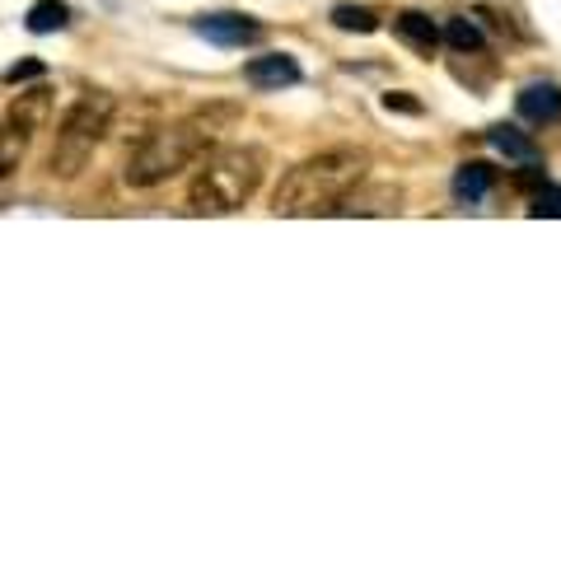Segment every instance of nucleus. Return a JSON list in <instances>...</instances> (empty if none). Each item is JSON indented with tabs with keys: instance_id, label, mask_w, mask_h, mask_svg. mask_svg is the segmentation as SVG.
<instances>
[{
	"instance_id": "f8f14e48",
	"label": "nucleus",
	"mask_w": 561,
	"mask_h": 561,
	"mask_svg": "<svg viewBox=\"0 0 561 561\" xmlns=\"http://www.w3.org/2000/svg\"><path fill=\"white\" fill-rule=\"evenodd\" d=\"M491 183H496V174H491V164H463L459 174H454V197L459 201H487V192H491Z\"/></svg>"
},
{
	"instance_id": "f3484780",
	"label": "nucleus",
	"mask_w": 561,
	"mask_h": 561,
	"mask_svg": "<svg viewBox=\"0 0 561 561\" xmlns=\"http://www.w3.org/2000/svg\"><path fill=\"white\" fill-rule=\"evenodd\" d=\"M528 215H557V221H561V187L543 178L534 187V197H528Z\"/></svg>"
},
{
	"instance_id": "39448f33",
	"label": "nucleus",
	"mask_w": 561,
	"mask_h": 561,
	"mask_svg": "<svg viewBox=\"0 0 561 561\" xmlns=\"http://www.w3.org/2000/svg\"><path fill=\"white\" fill-rule=\"evenodd\" d=\"M398 207H402V187H394V183L365 187V178H361L347 197L337 201V211H333V215H394Z\"/></svg>"
},
{
	"instance_id": "ddd939ff",
	"label": "nucleus",
	"mask_w": 561,
	"mask_h": 561,
	"mask_svg": "<svg viewBox=\"0 0 561 561\" xmlns=\"http://www.w3.org/2000/svg\"><path fill=\"white\" fill-rule=\"evenodd\" d=\"M28 34H61V28L71 24V10H66V0H38L34 10H28Z\"/></svg>"
},
{
	"instance_id": "1a4fd4ad",
	"label": "nucleus",
	"mask_w": 561,
	"mask_h": 561,
	"mask_svg": "<svg viewBox=\"0 0 561 561\" xmlns=\"http://www.w3.org/2000/svg\"><path fill=\"white\" fill-rule=\"evenodd\" d=\"M520 117L538 122V127L561 122V89L557 85H524L520 89Z\"/></svg>"
},
{
	"instance_id": "423d86ee",
	"label": "nucleus",
	"mask_w": 561,
	"mask_h": 561,
	"mask_svg": "<svg viewBox=\"0 0 561 561\" xmlns=\"http://www.w3.org/2000/svg\"><path fill=\"white\" fill-rule=\"evenodd\" d=\"M192 28L207 42H221V47H244V42H258L262 38V24L248 20V14H201Z\"/></svg>"
},
{
	"instance_id": "9b49d317",
	"label": "nucleus",
	"mask_w": 561,
	"mask_h": 561,
	"mask_svg": "<svg viewBox=\"0 0 561 561\" xmlns=\"http://www.w3.org/2000/svg\"><path fill=\"white\" fill-rule=\"evenodd\" d=\"M487 140L506 154V160H514V164H543V150H538L520 127H506V122H501V127L487 132Z\"/></svg>"
},
{
	"instance_id": "f03ea898",
	"label": "nucleus",
	"mask_w": 561,
	"mask_h": 561,
	"mask_svg": "<svg viewBox=\"0 0 561 561\" xmlns=\"http://www.w3.org/2000/svg\"><path fill=\"white\" fill-rule=\"evenodd\" d=\"M365 169H370V154L351 150V146L323 150L314 160H300L286 178H280L272 211L276 215H333L337 201L365 178Z\"/></svg>"
},
{
	"instance_id": "2eb2a0df",
	"label": "nucleus",
	"mask_w": 561,
	"mask_h": 561,
	"mask_svg": "<svg viewBox=\"0 0 561 561\" xmlns=\"http://www.w3.org/2000/svg\"><path fill=\"white\" fill-rule=\"evenodd\" d=\"M24 154H28V132H20V127H0V178H10L14 169L24 164Z\"/></svg>"
},
{
	"instance_id": "6ab92c4d",
	"label": "nucleus",
	"mask_w": 561,
	"mask_h": 561,
	"mask_svg": "<svg viewBox=\"0 0 561 561\" xmlns=\"http://www.w3.org/2000/svg\"><path fill=\"white\" fill-rule=\"evenodd\" d=\"M384 108H388V113H412V117H421V99H412V94H384Z\"/></svg>"
},
{
	"instance_id": "7ed1b4c3",
	"label": "nucleus",
	"mask_w": 561,
	"mask_h": 561,
	"mask_svg": "<svg viewBox=\"0 0 561 561\" xmlns=\"http://www.w3.org/2000/svg\"><path fill=\"white\" fill-rule=\"evenodd\" d=\"M262 174H267V154L258 146H215L207 154V164L197 169L192 187H187V211L192 215L239 211L262 187Z\"/></svg>"
},
{
	"instance_id": "9d476101",
	"label": "nucleus",
	"mask_w": 561,
	"mask_h": 561,
	"mask_svg": "<svg viewBox=\"0 0 561 561\" xmlns=\"http://www.w3.org/2000/svg\"><path fill=\"white\" fill-rule=\"evenodd\" d=\"M394 34L408 42L412 52H421V57H431L435 47H440V28H435L431 14H421V10H402L394 20Z\"/></svg>"
},
{
	"instance_id": "a211bd4d",
	"label": "nucleus",
	"mask_w": 561,
	"mask_h": 561,
	"mask_svg": "<svg viewBox=\"0 0 561 561\" xmlns=\"http://www.w3.org/2000/svg\"><path fill=\"white\" fill-rule=\"evenodd\" d=\"M24 80H42V61H14V66H5V85H24Z\"/></svg>"
},
{
	"instance_id": "0eeeda50",
	"label": "nucleus",
	"mask_w": 561,
	"mask_h": 561,
	"mask_svg": "<svg viewBox=\"0 0 561 561\" xmlns=\"http://www.w3.org/2000/svg\"><path fill=\"white\" fill-rule=\"evenodd\" d=\"M244 80L253 89H286V85H300V61L286 57V52H267V57H253L244 66Z\"/></svg>"
},
{
	"instance_id": "6e6552de",
	"label": "nucleus",
	"mask_w": 561,
	"mask_h": 561,
	"mask_svg": "<svg viewBox=\"0 0 561 561\" xmlns=\"http://www.w3.org/2000/svg\"><path fill=\"white\" fill-rule=\"evenodd\" d=\"M47 117H52V89L47 85H34V89H24V94H14V103H10V127H20V132H42L47 127Z\"/></svg>"
},
{
	"instance_id": "f257e3e1",
	"label": "nucleus",
	"mask_w": 561,
	"mask_h": 561,
	"mask_svg": "<svg viewBox=\"0 0 561 561\" xmlns=\"http://www.w3.org/2000/svg\"><path fill=\"white\" fill-rule=\"evenodd\" d=\"M234 122H239V108H201V113L174 122V127L146 132L140 146L132 150V160L122 164V183L140 192V187H160L169 178H178L183 169H192L221 146V136Z\"/></svg>"
},
{
	"instance_id": "dca6fc26",
	"label": "nucleus",
	"mask_w": 561,
	"mask_h": 561,
	"mask_svg": "<svg viewBox=\"0 0 561 561\" xmlns=\"http://www.w3.org/2000/svg\"><path fill=\"white\" fill-rule=\"evenodd\" d=\"M333 24L341 28V34H374V28H379L374 10H365V5H337L333 10Z\"/></svg>"
},
{
	"instance_id": "4468645a",
	"label": "nucleus",
	"mask_w": 561,
	"mask_h": 561,
	"mask_svg": "<svg viewBox=\"0 0 561 561\" xmlns=\"http://www.w3.org/2000/svg\"><path fill=\"white\" fill-rule=\"evenodd\" d=\"M449 47H454V52H482V47H487V34H482V28L473 24V20H467V14H459V20H449L445 24V34H440Z\"/></svg>"
},
{
	"instance_id": "20e7f679",
	"label": "nucleus",
	"mask_w": 561,
	"mask_h": 561,
	"mask_svg": "<svg viewBox=\"0 0 561 561\" xmlns=\"http://www.w3.org/2000/svg\"><path fill=\"white\" fill-rule=\"evenodd\" d=\"M108 122H113V94H99V89L85 94V99L61 117L57 146H52V154H47L52 178H75L80 174V169L94 160V150H99Z\"/></svg>"
}]
</instances>
